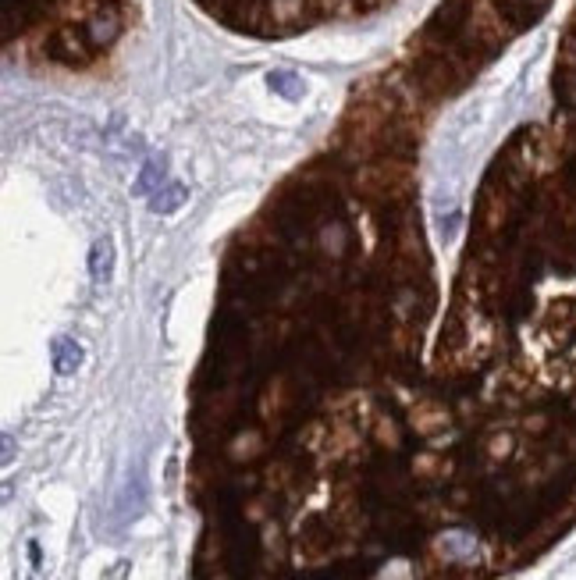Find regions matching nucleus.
<instances>
[{
  "label": "nucleus",
  "mask_w": 576,
  "mask_h": 580,
  "mask_svg": "<svg viewBox=\"0 0 576 580\" xmlns=\"http://www.w3.org/2000/svg\"><path fill=\"white\" fill-rule=\"evenodd\" d=\"M54 353H57V371H61V374H72V371L79 367V356H82V353H79V346H75V342L61 339V342L54 346Z\"/></svg>",
  "instance_id": "obj_1"
},
{
  "label": "nucleus",
  "mask_w": 576,
  "mask_h": 580,
  "mask_svg": "<svg viewBox=\"0 0 576 580\" xmlns=\"http://www.w3.org/2000/svg\"><path fill=\"white\" fill-rule=\"evenodd\" d=\"M111 263H114V249H111V242L104 239V242H96V249H93V274H96V278H107V274H111Z\"/></svg>",
  "instance_id": "obj_2"
}]
</instances>
